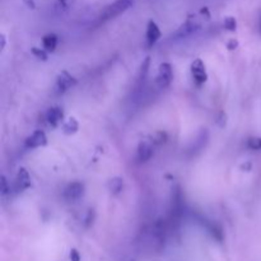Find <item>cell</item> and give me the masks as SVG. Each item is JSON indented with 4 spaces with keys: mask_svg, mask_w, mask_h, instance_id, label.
Returning <instances> with one entry per match:
<instances>
[{
    "mask_svg": "<svg viewBox=\"0 0 261 261\" xmlns=\"http://www.w3.org/2000/svg\"><path fill=\"white\" fill-rule=\"evenodd\" d=\"M133 5L132 0H116L115 3L110 4L109 7H106L103 9V12L101 13L99 18L101 20H110L114 19V18L119 17L120 14L126 12L127 9H130Z\"/></svg>",
    "mask_w": 261,
    "mask_h": 261,
    "instance_id": "6da1fadb",
    "label": "cell"
},
{
    "mask_svg": "<svg viewBox=\"0 0 261 261\" xmlns=\"http://www.w3.org/2000/svg\"><path fill=\"white\" fill-rule=\"evenodd\" d=\"M173 79V71L172 66L168 63H163L160 65L158 69V75H157V84L161 89L167 88L171 84Z\"/></svg>",
    "mask_w": 261,
    "mask_h": 261,
    "instance_id": "7a4b0ae2",
    "label": "cell"
},
{
    "mask_svg": "<svg viewBox=\"0 0 261 261\" xmlns=\"http://www.w3.org/2000/svg\"><path fill=\"white\" fill-rule=\"evenodd\" d=\"M46 144H47V137L43 130H36L24 140V147L27 149H36V148L45 147Z\"/></svg>",
    "mask_w": 261,
    "mask_h": 261,
    "instance_id": "3957f363",
    "label": "cell"
},
{
    "mask_svg": "<svg viewBox=\"0 0 261 261\" xmlns=\"http://www.w3.org/2000/svg\"><path fill=\"white\" fill-rule=\"evenodd\" d=\"M83 194H84V185L82 182L75 181V182L69 184V185L65 188V190H64V199H65L66 201H71V203H74V201L79 200V199L83 196Z\"/></svg>",
    "mask_w": 261,
    "mask_h": 261,
    "instance_id": "277c9868",
    "label": "cell"
},
{
    "mask_svg": "<svg viewBox=\"0 0 261 261\" xmlns=\"http://www.w3.org/2000/svg\"><path fill=\"white\" fill-rule=\"evenodd\" d=\"M191 74H193L194 81L198 84H204L208 79V74H206L205 65L200 59H196L193 64H191Z\"/></svg>",
    "mask_w": 261,
    "mask_h": 261,
    "instance_id": "5b68a950",
    "label": "cell"
},
{
    "mask_svg": "<svg viewBox=\"0 0 261 261\" xmlns=\"http://www.w3.org/2000/svg\"><path fill=\"white\" fill-rule=\"evenodd\" d=\"M31 186V177L30 173L25 168H19L18 170L17 176H15V181H14V190L17 193H22V191L27 190L28 188Z\"/></svg>",
    "mask_w": 261,
    "mask_h": 261,
    "instance_id": "8992f818",
    "label": "cell"
},
{
    "mask_svg": "<svg viewBox=\"0 0 261 261\" xmlns=\"http://www.w3.org/2000/svg\"><path fill=\"white\" fill-rule=\"evenodd\" d=\"M75 83L76 79L74 78L73 75H70L68 71H63V73L59 74L58 81H56V89H58V92H60V93H64V92H66L68 89H70L71 87L75 86Z\"/></svg>",
    "mask_w": 261,
    "mask_h": 261,
    "instance_id": "52a82bcc",
    "label": "cell"
},
{
    "mask_svg": "<svg viewBox=\"0 0 261 261\" xmlns=\"http://www.w3.org/2000/svg\"><path fill=\"white\" fill-rule=\"evenodd\" d=\"M199 27H200V23H199L198 18L189 17L188 20L178 28V31L176 32V36H178V37H186V36L195 32Z\"/></svg>",
    "mask_w": 261,
    "mask_h": 261,
    "instance_id": "ba28073f",
    "label": "cell"
},
{
    "mask_svg": "<svg viewBox=\"0 0 261 261\" xmlns=\"http://www.w3.org/2000/svg\"><path fill=\"white\" fill-rule=\"evenodd\" d=\"M45 117H46V121H47L48 125H51V126H58V125L60 124L64 119L63 109H61V107H58V106L51 107V109L47 110Z\"/></svg>",
    "mask_w": 261,
    "mask_h": 261,
    "instance_id": "9c48e42d",
    "label": "cell"
},
{
    "mask_svg": "<svg viewBox=\"0 0 261 261\" xmlns=\"http://www.w3.org/2000/svg\"><path fill=\"white\" fill-rule=\"evenodd\" d=\"M145 36H147V42L149 46H153L158 40H160L162 33H161V30L157 25V23L153 22V20H150V22L148 23L147 35Z\"/></svg>",
    "mask_w": 261,
    "mask_h": 261,
    "instance_id": "30bf717a",
    "label": "cell"
},
{
    "mask_svg": "<svg viewBox=\"0 0 261 261\" xmlns=\"http://www.w3.org/2000/svg\"><path fill=\"white\" fill-rule=\"evenodd\" d=\"M153 155V145L149 142H142L138 147V160L140 162H147Z\"/></svg>",
    "mask_w": 261,
    "mask_h": 261,
    "instance_id": "8fae6325",
    "label": "cell"
},
{
    "mask_svg": "<svg viewBox=\"0 0 261 261\" xmlns=\"http://www.w3.org/2000/svg\"><path fill=\"white\" fill-rule=\"evenodd\" d=\"M56 46H58V36L50 33V35H46L42 38V47L45 48L47 53H53L55 51Z\"/></svg>",
    "mask_w": 261,
    "mask_h": 261,
    "instance_id": "7c38bea8",
    "label": "cell"
},
{
    "mask_svg": "<svg viewBox=\"0 0 261 261\" xmlns=\"http://www.w3.org/2000/svg\"><path fill=\"white\" fill-rule=\"evenodd\" d=\"M79 129V122L76 121V119L74 117H70V119L66 120L65 124L63 125V132L64 134L66 135H71V134H75Z\"/></svg>",
    "mask_w": 261,
    "mask_h": 261,
    "instance_id": "4fadbf2b",
    "label": "cell"
},
{
    "mask_svg": "<svg viewBox=\"0 0 261 261\" xmlns=\"http://www.w3.org/2000/svg\"><path fill=\"white\" fill-rule=\"evenodd\" d=\"M122 186H124V180H122V178L115 177L110 181V190H111L112 193H120V191L122 190Z\"/></svg>",
    "mask_w": 261,
    "mask_h": 261,
    "instance_id": "5bb4252c",
    "label": "cell"
},
{
    "mask_svg": "<svg viewBox=\"0 0 261 261\" xmlns=\"http://www.w3.org/2000/svg\"><path fill=\"white\" fill-rule=\"evenodd\" d=\"M247 147L251 150H261V138L252 137L247 140Z\"/></svg>",
    "mask_w": 261,
    "mask_h": 261,
    "instance_id": "9a60e30c",
    "label": "cell"
},
{
    "mask_svg": "<svg viewBox=\"0 0 261 261\" xmlns=\"http://www.w3.org/2000/svg\"><path fill=\"white\" fill-rule=\"evenodd\" d=\"M223 25L226 30L228 31H236L237 28V22L234 17H226L223 20Z\"/></svg>",
    "mask_w": 261,
    "mask_h": 261,
    "instance_id": "2e32d148",
    "label": "cell"
},
{
    "mask_svg": "<svg viewBox=\"0 0 261 261\" xmlns=\"http://www.w3.org/2000/svg\"><path fill=\"white\" fill-rule=\"evenodd\" d=\"M47 51L45 50V48H38V47H32V54L36 56L37 59H40V60H47Z\"/></svg>",
    "mask_w": 261,
    "mask_h": 261,
    "instance_id": "e0dca14e",
    "label": "cell"
},
{
    "mask_svg": "<svg viewBox=\"0 0 261 261\" xmlns=\"http://www.w3.org/2000/svg\"><path fill=\"white\" fill-rule=\"evenodd\" d=\"M9 191H10L9 184H8L5 176H2V195L5 196L8 193H9Z\"/></svg>",
    "mask_w": 261,
    "mask_h": 261,
    "instance_id": "ac0fdd59",
    "label": "cell"
},
{
    "mask_svg": "<svg viewBox=\"0 0 261 261\" xmlns=\"http://www.w3.org/2000/svg\"><path fill=\"white\" fill-rule=\"evenodd\" d=\"M166 134L165 133H157L154 137V140H153V143H155V144H162V143L166 142Z\"/></svg>",
    "mask_w": 261,
    "mask_h": 261,
    "instance_id": "d6986e66",
    "label": "cell"
},
{
    "mask_svg": "<svg viewBox=\"0 0 261 261\" xmlns=\"http://www.w3.org/2000/svg\"><path fill=\"white\" fill-rule=\"evenodd\" d=\"M75 2L76 0H58V4L60 5L61 8H64V9H66V8H69L70 5H73Z\"/></svg>",
    "mask_w": 261,
    "mask_h": 261,
    "instance_id": "ffe728a7",
    "label": "cell"
},
{
    "mask_svg": "<svg viewBox=\"0 0 261 261\" xmlns=\"http://www.w3.org/2000/svg\"><path fill=\"white\" fill-rule=\"evenodd\" d=\"M149 63H150L149 58L145 59V61H144V63H143V65H142V76H143V78H144L145 74L148 73V68H149Z\"/></svg>",
    "mask_w": 261,
    "mask_h": 261,
    "instance_id": "44dd1931",
    "label": "cell"
},
{
    "mask_svg": "<svg viewBox=\"0 0 261 261\" xmlns=\"http://www.w3.org/2000/svg\"><path fill=\"white\" fill-rule=\"evenodd\" d=\"M70 260L71 261H81V255H79V252L76 251L75 249H73L70 251Z\"/></svg>",
    "mask_w": 261,
    "mask_h": 261,
    "instance_id": "7402d4cb",
    "label": "cell"
},
{
    "mask_svg": "<svg viewBox=\"0 0 261 261\" xmlns=\"http://www.w3.org/2000/svg\"><path fill=\"white\" fill-rule=\"evenodd\" d=\"M237 45H239V42H237L236 40H231L228 45H227V47H228L229 50H234V48L237 47Z\"/></svg>",
    "mask_w": 261,
    "mask_h": 261,
    "instance_id": "603a6c76",
    "label": "cell"
},
{
    "mask_svg": "<svg viewBox=\"0 0 261 261\" xmlns=\"http://www.w3.org/2000/svg\"><path fill=\"white\" fill-rule=\"evenodd\" d=\"M24 2V4L27 5L30 9H35L36 8V4H35V0H23Z\"/></svg>",
    "mask_w": 261,
    "mask_h": 261,
    "instance_id": "cb8c5ba5",
    "label": "cell"
},
{
    "mask_svg": "<svg viewBox=\"0 0 261 261\" xmlns=\"http://www.w3.org/2000/svg\"><path fill=\"white\" fill-rule=\"evenodd\" d=\"M0 40H2V46H0V48H2V50H4L5 42H7V41H5V36L2 35V37H0Z\"/></svg>",
    "mask_w": 261,
    "mask_h": 261,
    "instance_id": "d4e9b609",
    "label": "cell"
}]
</instances>
